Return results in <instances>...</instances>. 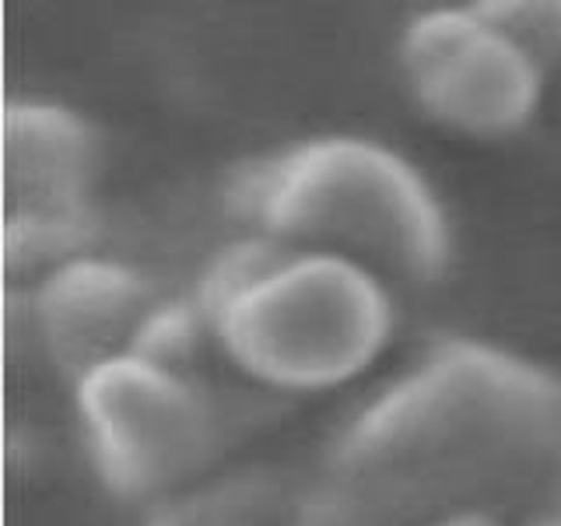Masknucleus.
I'll use <instances>...</instances> for the list:
<instances>
[{
    "instance_id": "obj_9",
    "label": "nucleus",
    "mask_w": 561,
    "mask_h": 526,
    "mask_svg": "<svg viewBox=\"0 0 561 526\" xmlns=\"http://www.w3.org/2000/svg\"><path fill=\"white\" fill-rule=\"evenodd\" d=\"M495 22L519 39L534 57L551 70L561 60V4H530V0H508V4H481Z\"/></svg>"
},
{
    "instance_id": "obj_6",
    "label": "nucleus",
    "mask_w": 561,
    "mask_h": 526,
    "mask_svg": "<svg viewBox=\"0 0 561 526\" xmlns=\"http://www.w3.org/2000/svg\"><path fill=\"white\" fill-rule=\"evenodd\" d=\"M162 302L130 263L84 253L43 274L32 316L53 365L81 379L105 362L134 355Z\"/></svg>"
},
{
    "instance_id": "obj_11",
    "label": "nucleus",
    "mask_w": 561,
    "mask_h": 526,
    "mask_svg": "<svg viewBox=\"0 0 561 526\" xmlns=\"http://www.w3.org/2000/svg\"><path fill=\"white\" fill-rule=\"evenodd\" d=\"M543 499H540V513H551V516H561V456L548 467L543 473Z\"/></svg>"
},
{
    "instance_id": "obj_5",
    "label": "nucleus",
    "mask_w": 561,
    "mask_h": 526,
    "mask_svg": "<svg viewBox=\"0 0 561 526\" xmlns=\"http://www.w3.org/2000/svg\"><path fill=\"white\" fill-rule=\"evenodd\" d=\"M397 57L417 113L470 140L519 134L537 116L548 84V67L481 4L414 14Z\"/></svg>"
},
{
    "instance_id": "obj_7",
    "label": "nucleus",
    "mask_w": 561,
    "mask_h": 526,
    "mask_svg": "<svg viewBox=\"0 0 561 526\" xmlns=\"http://www.w3.org/2000/svg\"><path fill=\"white\" fill-rule=\"evenodd\" d=\"M4 218L95 215L102 137L78 110L46 99L11 102L4 113Z\"/></svg>"
},
{
    "instance_id": "obj_13",
    "label": "nucleus",
    "mask_w": 561,
    "mask_h": 526,
    "mask_svg": "<svg viewBox=\"0 0 561 526\" xmlns=\"http://www.w3.org/2000/svg\"><path fill=\"white\" fill-rule=\"evenodd\" d=\"M523 526H561V516H551V513H540V508H537V513H534L530 519H526Z\"/></svg>"
},
{
    "instance_id": "obj_12",
    "label": "nucleus",
    "mask_w": 561,
    "mask_h": 526,
    "mask_svg": "<svg viewBox=\"0 0 561 526\" xmlns=\"http://www.w3.org/2000/svg\"><path fill=\"white\" fill-rule=\"evenodd\" d=\"M421 526H502L495 516L488 513V508H463V513H449V516H438V519H428Z\"/></svg>"
},
{
    "instance_id": "obj_10",
    "label": "nucleus",
    "mask_w": 561,
    "mask_h": 526,
    "mask_svg": "<svg viewBox=\"0 0 561 526\" xmlns=\"http://www.w3.org/2000/svg\"><path fill=\"white\" fill-rule=\"evenodd\" d=\"M291 526H390V523L379 519L373 508L362 505L355 495H347V491L333 484H323L312 491L302 508H298Z\"/></svg>"
},
{
    "instance_id": "obj_8",
    "label": "nucleus",
    "mask_w": 561,
    "mask_h": 526,
    "mask_svg": "<svg viewBox=\"0 0 561 526\" xmlns=\"http://www.w3.org/2000/svg\"><path fill=\"white\" fill-rule=\"evenodd\" d=\"M280 488L263 470H239L215 481H190L158 499L145 526H277Z\"/></svg>"
},
{
    "instance_id": "obj_2",
    "label": "nucleus",
    "mask_w": 561,
    "mask_h": 526,
    "mask_svg": "<svg viewBox=\"0 0 561 526\" xmlns=\"http://www.w3.org/2000/svg\"><path fill=\"white\" fill-rule=\"evenodd\" d=\"M193 306L207 338L245 379L288 393L355 382L382 358L397 327L386 277L267 236L225 245Z\"/></svg>"
},
{
    "instance_id": "obj_4",
    "label": "nucleus",
    "mask_w": 561,
    "mask_h": 526,
    "mask_svg": "<svg viewBox=\"0 0 561 526\" xmlns=\"http://www.w3.org/2000/svg\"><path fill=\"white\" fill-rule=\"evenodd\" d=\"M75 414L95 478L119 499L158 502L186 488L215 446V418L183 373L140 355L75 379Z\"/></svg>"
},
{
    "instance_id": "obj_3",
    "label": "nucleus",
    "mask_w": 561,
    "mask_h": 526,
    "mask_svg": "<svg viewBox=\"0 0 561 526\" xmlns=\"http://www.w3.org/2000/svg\"><path fill=\"white\" fill-rule=\"evenodd\" d=\"M228 204L253 236L330 253L379 277L435 281L449 267L446 204L397 148L358 134H320L245 162Z\"/></svg>"
},
{
    "instance_id": "obj_1",
    "label": "nucleus",
    "mask_w": 561,
    "mask_h": 526,
    "mask_svg": "<svg viewBox=\"0 0 561 526\" xmlns=\"http://www.w3.org/2000/svg\"><path fill=\"white\" fill-rule=\"evenodd\" d=\"M561 456V376L481 341L432 347L333 438L327 484L390 526L543 478Z\"/></svg>"
}]
</instances>
